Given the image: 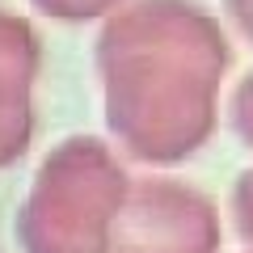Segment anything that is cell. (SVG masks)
Here are the masks:
<instances>
[{"instance_id": "6", "label": "cell", "mask_w": 253, "mask_h": 253, "mask_svg": "<svg viewBox=\"0 0 253 253\" xmlns=\"http://www.w3.org/2000/svg\"><path fill=\"white\" fill-rule=\"evenodd\" d=\"M228 123H232L236 139L253 152V72H245L241 84L232 89V101H228Z\"/></svg>"}, {"instance_id": "8", "label": "cell", "mask_w": 253, "mask_h": 253, "mask_svg": "<svg viewBox=\"0 0 253 253\" xmlns=\"http://www.w3.org/2000/svg\"><path fill=\"white\" fill-rule=\"evenodd\" d=\"M224 9H228V17H232V26L253 42V0H224Z\"/></svg>"}, {"instance_id": "4", "label": "cell", "mask_w": 253, "mask_h": 253, "mask_svg": "<svg viewBox=\"0 0 253 253\" xmlns=\"http://www.w3.org/2000/svg\"><path fill=\"white\" fill-rule=\"evenodd\" d=\"M42 46L26 17L0 13V169L26 156L34 135V106L30 84L38 76Z\"/></svg>"}, {"instance_id": "3", "label": "cell", "mask_w": 253, "mask_h": 253, "mask_svg": "<svg viewBox=\"0 0 253 253\" xmlns=\"http://www.w3.org/2000/svg\"><path fill=\"white\" fill-rule=\"evenodd\" d=\"M219 215L211 199L169 177L131 186L114 219L110 253H215Z\"/></svg>"}, {"instance_id": "7", "label": "cell", "mask_w": 253, "mask_h": 253, "mask_svg": "<svg viewBox=\"0 0 253 253\" xmlns=\"http://www.w3.org/2000/svg\"><path fill=\"white\" fill-rule=\"evenodd\" d=\"M232 215H236L241 236L253 245V169H245L232 186Z\"/></svg>"}, {"instance_id": "5", "label": "cell", "mask_w": 253, "mask_h": 253, "mask_svg": "<svg viewBox=\"0 0 253 253\" xmlns=\"http://www.w3.org/2000/svg\"><path fill=\"white\" fill-rule=\"evenodd\" d=\"M30 4L55 21H93V17H106V13L114 17L126 0H30Z\"/></svg>"}, {"instance_id": "1", "label": "cell", "mask_w": 253, "mask_h": 253, "mask_svg": "<svg viewBox=\"0 0 253 253\" xmlns=\"http://www.w3.org/2000/svg\"><path fill=\"white\" fill-rule=\"evenodd\" d=\"M232 46L199 0H135L97 34L106 126L126 156L177 165L215 131Z\"/></svg>"}, {"instance_id": "2", "label": "cell", "mask_w": 253, "mask_h": 253, "mask_svg": "<svg viewBox=\"0 0 253 253\" xmlns=\"http://www.w3.org/2000/svg\"><path fill=\"white\" fill-rule=\"evenodd\" d=\"M131 177L101 139L68 135L51 148L17 215L26 253H110Z\"/></svg>"}]
</instances>
